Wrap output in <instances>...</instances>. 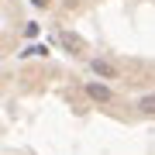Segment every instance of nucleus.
I'll return each mask as SVG.
<instances>
[{"instance_id":"20e7f679","label":"nucleus","mask_w":155,"mask_h":155,"mask_svg":"<svg viewBox=\"0 0 155 155\" xmlns=\"http://www.w3.org/2000/svg\"><path fill=\"white\" fill-rule=\"evenodd\" d=\"M138 107H141L145 114H155V93H152V97H141V100H138Z\"/></svg>"},{"instance_id":"f257e3e1","label":"nucleus","mask_w":155,"mask_h":155,"mask_svg":"<svg viewBox=\"0 0 155 155\" xmlns=\"http://www.w3.org/2000/svg\"><path fill=\"white\" fill-rule=\"evenodd\" d=\"M59 45H62L66 52H72V55H86V52H90V45L79 38L76 31H59Z\"/></svg>"},{"instance_id":"f03ea898","label":"nucleus","mask_w":155,"mask_h":155,"mask_svg":"<svg viewBox=\"0 0 155 155\" xmlns=\"http://www.w3.org/2000/svg\"><path fill=\"white\" fill-rule=\"evenodd\" d=\"M86 97H90V100H97V104H110V100H114L110 86L100 83V79H97V83H86Z\"/></svg>"},{"instance_id":"7ed1b4c3","label":"nucleus","mask_w":155,"mask_h":155,"mask_svg":"<svg viewBox=\"0 0 155 155\" xmlns=\"http://www.w3.org/2000/svg\"><path fill=\"white\" fill-rule=\"evenodd\" d=\"M90 69H93L97 79H117V66H114V62H107V59H93V62H90Z\"/></svg>"}]
</instances>
